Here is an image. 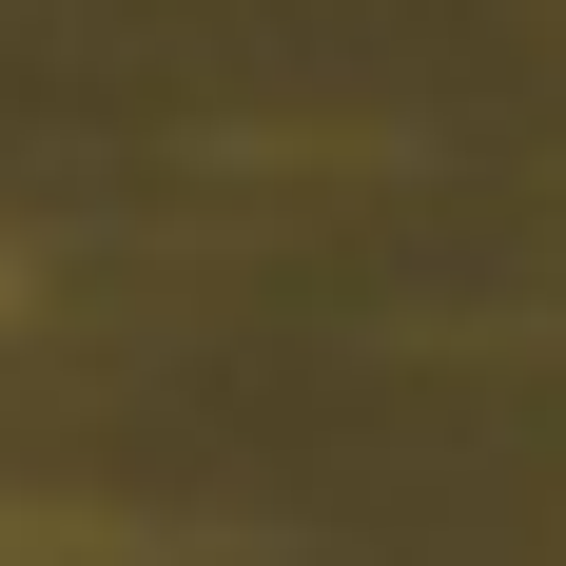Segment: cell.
<instances>
[{"label": "cell", "mask_w": 566, "mask_h": 566, "mask_svg": "<svg viewBox=\"0 0 566 566\" xmlns=\"http://www.w3.org/2000/svg\"><path fill=\"white\" fill-rule=\"evenodd\" d=\"M0 293H20V274H0Z\"/></svg>", "instance_id": "cell-1"}]
</instances>
